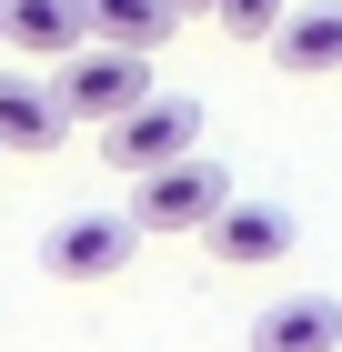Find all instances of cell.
<instances>
[{
	"instance_id": "obj_2",
	"label": "cell",
	"mask_w": 342,
	"mask_h": 352,
	"mask_svg": "<svg viewBox=\"0 0 342 352\" xmlns=\"http://www.w3.org/2000/svg\"><path fill=\"white\" fill-rule=\"evenodd\" d=\"M222 212H232V171L202 162V151L141 171V191H131V221H141V232H211Z\"/></svg>"
},
{
	"instance_id": "obj_5",
	"label": "cell",
	"mask_w": 342,
	"mask_h": 352,
	"mask_svg": "<svg viewBox=\"0 0 342 352\" xmlns=\"http://www.w3.org/2000/svg\"><path fill=\"white\" fill-rule=\"evenodd\" d=\"M202 242H211L222 272H262V262H282V252L302 242V221H292V201H242V191H232V212L211 221Z\"/></svg>"
},
{
	"instance_id": "obj_9",
	"label": "cell",
	"mask_w": 342,
	"mask_h": 352,
	"mask_svg": "<svg viewBox=\"0 0 342 352\" xmlns=\"http://www.w3.org/2000/svg\"><path fill=\"white\" fill-rule=\"evenodd\" d=\"M10 51L61 71L71 51H91V10L81 0H10Z\"/></svg>"
},
{
	"instance_id": "obj_10",
	"label": "cell",
	"mask_w": 342,
	"mask_h": 352,
	"mask_svg": "<svg viewBox=\"0 0 342 352\" xmlns=\"http://www.w3.org/2000/svg\"><path fill=\"white\" fill-rule=\"evenodd\" d=\"M81 10H91V41L111 51H161L182 30V0H81Z\"/></svg>"
},
{
	"instance_id": "obj_1",
	"label": "cell",
	"mask_w": 342,
	"mask_h": 352,
	"mask_svg": "<svg viewBox=\"0 0 342 352\" xmlns=\"http://www.w3.org/2000/svg\"><path fill=\"white\" fill-rule=\"evenodd\" d=\"M61 81V111H71V121H131L141 101H151V51H111V41H91V51H71L51 71Z\"/></svg>"
},
{
	"instance_id": "obj_6",
	"label": "cell",
	"mask_w": 342,
	"mask_h": 352,
	"mask_svg": "<svg viewBox=\"0 0 342 352\" xmlns=\"http://www.w3.org/2000/svg\"><path fill=\"white\" fill-rule=\"evenodd\" d=\"M71 111H61V81H30V71H0V151L10 162H41L61 151Z\"/></svg>"
},
{
	"instance_id": "obj_12",
	"label": "cell",
	"mask_w": 342,
	"mask_h": 352,
	"mask_svg": "<svg viewBox=\"0 0 342 352\" xmlns=\"http://www.w3.org/2000/svg\"><path fill=\"white\" fill-rule=\"evenodd\" d=\"M0 51H10V0H0Z\"/></svg>"
},
{
	"instance_id": "obj_13",
	"label": "cell",
	"mask_w": 342,
	"mask_h": 352,
	"mask_svg": "<svg viewBox=\"0 0 342 352\" xmlns=\"http://www.w3.org/2000/svg\"><path fill=\"white\" fill-rule=\"evenodd\" d=\"M182 10H211V0H182Z\"/></svg>"
},
{
	"instance_id": "obj_4",
	"label": "cell",
	"mask_w": 342,
	"mask_h": 352,
	"mask_svg": "<svg viewBox=\"0 0 342 352\" xmlns=\"http://www.w3.org/2000/svg\"><path fill=\"white\" fill-rule=\"evenodd\" d=\"M131 252H141V221L131 212H71V221H51L41 272H51V282H111Z\"/></svg>"
},
{
	"instance_id": "obj_11",
	"label": "cell",
	"mask_w": 342,
	"mask_h": 352,
	"mask_svg": "<svg viewBox=\"0 0 342 352\" xmlns=\"http://www.w3.org/2000/svg\"><path fill=\"white\" fill-rule=\"evenodd\" d=\"M211 21L232 30V41H272V30L292 21V0H211Z\"/></svg>"
},
{
	"instance_id": "obj_8",
	"label": "cell",
	"mask_w": 342,
	"mask_h": 352,
	"mask_svg": "<svg viewBox=\"0 0 342 352\" xmlns=\"http://www.w3.org/2000/svg\"><path fill=\"white\" fill-rule=\"evenodd\" d=\"M252 352H342V302L332 292H282L252 322Z\"/></svg>"
},
{
	"instance_id": "obj_3",
	"label": "cell",
	"mask_w": 342,
	"mask_h": 352,
	"mask_svg": "<svg viewBox=\"0 0 342 352\" xmlns=\"http://www.w3.org/2000/svg\"><path fill=\"white\" fill-rule=\"evenodd\" d=\"M101 151L121 171H161V162H191V151H202V101H182V91H151V101L131 111V121H111L101 131Z\"/></svg>"
},
{
	"instance_id": "obj_7",
	"label": "cell",
	"mask_w": 342,
	"mask_h": 352,
	"mask_svg": "<svg viewBox=\"0 0 342 352\" xmlns=\"http://www.w3.org/2000/svg\"><path fill=\"white\" fill-rule=\"evenodd\" d=\"M272 60L292 81H332L342 71V0H292V21L272 30Z\"/></svg>"
},
{
	"instance_id": "obj_14",
	"label": "cell",
	"mask_w": 342,
	"mask_h": 352,
	"mask_svg": "<svg viewBox=\"0 0 342 352\" xmlns=\"http://www.w3.org/2000/svg\"><path fill=\"white\" fill-rule=\"evenodd\" d=\"M0 162H10V151H0Z\"/></svg>"
}]
</instances>
